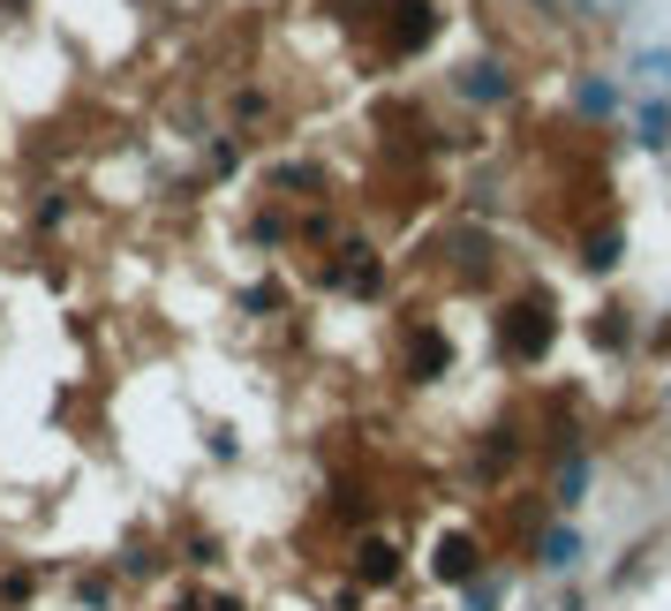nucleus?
I'll use <instances>...</instances> for the list:
<instances>
[{"label":"nucleus","instance_id":"obj_6","mask_svg":"<svg viewBox=\"0 0 671 611\" xmlns=\"http://www.w3.org/2000/svg\"><path fill=\"white\" fill-rule=\"evenodd\" d=\"M438 573H468V544H445V551H438Z\"/></svg>","mask_w":671,"mask_h":611},{"label":"nucleus","instance_id":"obj_4","mask_svg":"<svg viewBox=\"0 0 671 611\" xmlns=\"http://www.w3.org/2000/svg\"><path fill=\"white\" fill-rule=\"evenodd\" d=\"M468 91H475V98H499V69H468Z\"/></svg>","mask_w":671,"mask_h":611},{"label":"nucleus","instance_id":"obj_2","mask_svg":"<svg viewBox=\"0 0 671 611\" xmlns=\"http://www.w3.org/2000/svg\"><path fill=\"white\" fill-rule=\"evenodd\" d=\"M633 76H649V84L671 91V45H641V53H633Z\"/></svg>","mask_w":671,"mask_h":611},{"label":"nucleus","instance_id":"obj_3","mask_svg":"<svg viewBox=\"0 0 671 611\" xmlns=\"http://www.w3.org/2000/svg\"><path fill=\"white\" fill-rule=\"evenodd\" d=\"M574 551H581V536H574V528H558V536L544 544V567H574Z\"/></svg>","mask_w":671,"mask_h":611},{"label":"nucleus","instance_id":"obj_5","mask_svg":"<svg viewBox=\"0 0 671 611\" xmlns=\"http://www.w3.org/2000/svg\"><path fill=\"white\" fill-rule=\"evenodd\" d=\"M581 106L588 114H611V84H581Z\"/></svg>","mask_w":671,"mask_h":611},{"label":"nucleus","instance_id":"obj_1","mask_svg":"<svg viewBox=\"0 0 671 611\" xmlns=\"http://www.w3.org/2000/svg\"><path fill=\"white\" fill-rule=\"evenodd\" d=\"M633 122H641V144H649V151H664V144H671V106H657V98H649Z\"/></svg>","mask_w":671,"mask_h":611}]
</instances>
